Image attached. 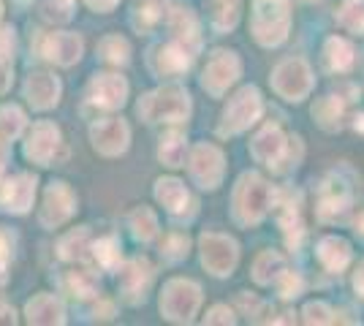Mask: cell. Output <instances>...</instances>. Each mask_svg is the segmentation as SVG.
I'll return each instance as SVG.
<instances>
[{
    "instance_id": "cell-1",
    "label": "cell",
    "mask_w": 364,
    "mask_h": 326,
    "mask_svg": "<svg viewBox=\"0 0 364 326\" xmlns=\"http://www.w3.org/2000/svg\"><path fill=\"white\" fill-rule=\"evenodd\" d=\"M250 156L272 171H286L296 166V161L302 158V144L296 136L294 139L286 136L280 125H267L256 139L250 141Z\"/></svg>"
},
{
    "instance_id": "cell-2",
    "label": "cell",
    "mask_w": 364,
    "mask_h": 326,
    "mask_svg": "<svg viewBox=\"0 0 364 326\" xmlns=\"http://www.w3.org/2000/svg\"><path fill=\"white\" fill-rule=\"evenodd\" d=\"M139 117L144 123H182L191 114V95L180 85H164L152 93L141 95L136 104Z\"/></svg>"
},
{
    "instance_id": "cell-3",
    "label": "cell",
    "mask_w": 364,
    "mask_h": 326,
    "mask_svg": "<svg viewBox=\"0 0 364 326\" xmlns=\"http://www.w3.org/2000/svg\"><path fill=\"white\" fill-rule=\"evenodd\" d=\"M250 31L261 47H280L291 31V0H253Z\"/></svg>"
},
{
    "instance_id": "cell-4",
    "label": "cell",
    "mask_w": 364,
    "mask_h": 326,
    "mask_svg": "<svg viewBox=\"0 0 364 326\" xmlns=\"http://www.w3.org/2000/svg\"><path fill=\"white\" fill-rule=\"evenodd\" d=\"M272 202V188L267 185L258 174H242L237 188H234V217L242 226H256L269 212Z\"/></svg>"
},
{
    "instance_id": "cell-5",
    "label": "cell",
    "mask_w": 364,
    "mask_h": 326,
    "mask_svg": "<svg viewBox=\"0 0 364 326\" xmlns=\"http://www.w3.org/2000/svg\"><path fill=\"white\" fill-rule=\"evenodd\" d=\"M198 305H201V288H198L193 280L174 278L164 286L161 313H164V318L171 321V324H188V321H193V315L198 313Z\"/></svg>"
},
{
    "instance_id": "cell-6",
    "label": "cell",
    "mask_w": 364,
    "mask_h": 326,
    "mask_svg": "<svg viewBox=\"0 0 364 326\" xmlns=\"http://www.w3.org/2000/svg\"><path fill=\"white\" fill-rule=\"evenodd\" d=\"M264 112V101H261V93L256 87H242L240 93L228 101L226 112L220 117V125H218V134L220 136H237L247 131L250 125L256 123Z\"/></svg>"
},
{
    "instance_id": "cell-7",
    "label": "cell",
    "mask_w": 364,
    "mask_h": 326,
    "mask_svg": "<svg viewBox=\"0 0 364 326\" xmlns=\"http://www.w3.org/2000/svg\"><path fill=\"white\" fill-rule=\"evenodd\" d=\"M272 87L280 98L299 104L313 90V71L302 58H289L272 71Z\"/></svg>"
},
{
    "instance_id": "cell-8",
    "label": "cell",
    "mask_w": 364,
    "mask_h": 326,
    "mask_svg": "<svg viewBox=\"0 0 364 326\" xmlns=\"http://www.w3.org/2000/svg\"><path fill=\"white\" fill-rule=\"evenodd\" d=\"M188 171L193 177V183L204 190H218L220 183H223V174H226V158L223 153L215 147V144H207L201 141L191 150V158H188Z\"/></svg>"
},
{
    "instance_id": "cell-9",
    "label": "cell",
    "mask_w": 364,
    "mask_h": 326,
    "mask_svg": "<svg viewBox=\"0 0 364 326\" xmlns=\"http://www.w3.org/2000/svg\"><path fill=\"white\" fill-rule=\"evenodd\" d=\"M198 250H201V264L204 269L215 275V278H228L237 266V259H240V250H237V242L226 237V234H204L198 239Z\"/></svg>"
},
{
    "instance_id": "cell-10",
    "label": "cell",
    "mask_w": 364,
    "mask_h": 326,
    "mask_svg": "<svg viewBox=\"0 0 364 326\" xmlns=\"http://www.w3.org/2000/svg\"><path fill=\"white\" fill-rule=\"evenodd\" d=\"M65 156L63 150V136L60 128L49 120H41L31 128L28 141H25V158L38 163V166H52Z\"/></svg>"
},
{
    "instance_id": "cell-11",
    "label": "cell",
    "mask_w": 364,
    "mask_h": 326,
    "mask_svg": "<svg viewBox=\"0 0 364 326\" xmlns=\"http://www.w3.org/2000/svg\"><path fill=\"white\" fill-rule=\"evenodd\" d=\"M240 74H242L240 58L234 52H228V49H218L207 60V68L201 74V87L210 95H215V98H220L240 79Z\"/></svg>"
},
{
    "instance_id": "cell-12",
    "label": "cell",
    "mask_w": 364,
    "mask_h": 326,
    "mask_svg": "<svg viewBox=\"0 0 364 326\" xmlns=\"http://www.w3.org/2000/svg\"><path fill=\"white\" fill-rule=\"evenodd\" d=\"M82 38L76 33H41L36 38V52L49 63L58 65H74L82 58Z\"/></svg>"
},
{
    "instance_id": "cell-13",
    "label": "cell",
    "mask_w": 364,
    "mask_h": 326,
    "mask_svg": "<svg viewBox=\"0 0 364 326\" xmlns=\"http://www.w3.org/2000/svg\"><path fill=\"white\" fill-rule=\"evenodd\" d=\"M90 141L101 156H122L128 150V141H131V128L120 117H107V120H98L90 125Z\"/></svg>"
},
{
    "instance_id": "cell-14",
    "label": "cell",
    "mask_w": 364,
    "mask_h": 326,
    "mask_svg": "<svg viewBox=\"0 0 364 326\" xmlns=\"http://www.w3.org/2000/svg\"><path fill=\"white\" fill-rule=\"evenodd\" d=\"M76 212V196L68 183H52L46 188L44 207L38 212V223L44 229H58Z\"/></svg>"
},
{
    "instance_id": "cell-15",
    "label": "cell",
    "mask_w": 364,
    "mask_h": 326,
    "mask_svg": "<svg viewBox=\"0 0 364 326\" xmlns=\"http://www.w3.org/2000/svg\"><path fill=\"white\" fill-rule=\"evenodd\" d=\"M191 47H185L182 41H171V44H158L150 49L147 63H150V71L155 77H180L191 68Z\"/></svg>"
},
{
    "instance_id": "cell-16",
    "label": "cell",
    "mask_w": 364,
    "mask_h": 326,
    "mask_svg": "<svg viewBox=\"0 0 364 326\" xmlns=\"http://www.w3.org/2000/svg\"><path fill=\"white\" fill-rule=\"evenodd\" d=\"M87 104L98 109H120L128 98V82L120 74H95L87 82Z\"/></svg>"
},
{
    "instance_id": "cell-17",
    "label": "cell",
    "mask_w": 364,
    "mask_h": 326,
    "mask_svg": "<svg viewBox=\"0 0 364 326\" xmlns=\"http://www.w3.org/2000/svg\"><path fill=\"white\" fill-rule=\"evenodd\" d=\"M117 283H120V294L125 305H139V302H144L147 288H150V283H152L150 261H147V259H131V261L120 269Z\"/></svg>"
},
{
    "instance_id": "cell-18",
    "label": "cell",
    "mask_w": 364,
    "mask_h": 326,
    "mask_svg": "<svg viewBox=\"0 0 364 326\" xmlns=\"http://www.w3.org/2000/svg\"><path fill=\"white\" fill-rule=\"evenodd\" d=\"M36 199V177L31 174H14L0 183V210L25 215Z\"/></svg>"
},
{
    "instance_id": "cell-19",
    "label": "cell",
    "mask_w": 364,
    "mask_h": 326,
    "mask_svg": "<svg viewBox=\"0 0 364 326\" xmlns=\"http://www.w3.org/2000/svg\"><path fill=\"white\" fill-rule=\"evenodd\" d=\"M60 90V79L55 77V74H49V71H33L31 77L25 79V98L38 112L58 107Z\"/></svg>"
},
{
    "instance_id": "cell-20",
    "label": "cell",
    "mask_w": 364,
    "mask_h": 326,
    "mask_svg": "<svg viewBox=\"0 0 364 326\" xmlns=\"http://www.w3.org/2000/svg\"><path fill=\"white\" fill-rule=\"evenodd\" d=\"M155 199L166 207L168 215L174 217H191L196 212V202H193L191 190L182 185L180 180H174V177H166V180L155 183Z\"/></svg>"
},
{
    "instance_id": "cell-21",
    "label": "cell",
    "mask_w": 364,
    "mask_h": 326,
    "mask_svg": "<svg viewBox=\"0 0 364 326\" xmlns=\"http://www.w3.org/2000/svg\"><path fill=\"white\" fill-rule=\"evenodd\" d=\"M350 204V188L337 177H326L323 185L318 190V217L321 220H334L346 212V207Z\"/></svg>"
},
{
    "instance_id": "cell-22",
    "label": "cell",
    "mask_w": 364,
    "mask_h": 326,
    "mask_svg": "<svg viewBox=\"0 0 364 326\" xmlns=\"http://www.w3.org/2000/svg\"><path fill=\"white\" fill-rule=\"evenodd\" d=\"M168 31L174 33V41H182L185 47H196L198 44V22L191 9H185L182 3H168L166 11Z\"/></svg>"
},
{
    "instance_id": "cell-23",
    "label": "cell",
    "mask_w": 364,
    "mask_h": 326,
    "mask_svg": "<svg viewBox=\"0 0 364 326\" xmlns=\"http://www.w3.org/2000/svg\"><path fill=\"white\" fill-rule=\"evenodd\" d=\"M25 315H28V324H63L65 321L63 302L55 294L33 296L25 308Z\"/></svg>"
},
{
    "instance_id": "cell-24",
    "label": "cell",
    "mask_w": 364,
    "mask_h": 326,
    "mask_svg": "<svg viewBox=\"0 0 364 326\" xmlns=\"http://www.w3.org/2000/svg\"><path fill=\"white\" fill-rule=\"evenodd\" d=\"M318 261L329 272H343L350 264V245L343 237H323L318 242Z\"/></svg>"
},
{
    "instance_id": "cell-25",
    "label": "cell",
    "mask_w": 364,
    "mask_h": 326,
    "mask_svg": "<svg viewBox=\"0 0 364 326\" xmlns=\"http://www.w3.org/2000/svg\"><path fill=\"white\" fill-rule=\"evenodd\" d=\"M207 11H210V22H213L215 31L228 33L240 22L242 0H207Z\"/></svg>"
},
{
    "instance_id": "cell-26",
    "label": "cell",
    "mask_w": 364,
    "mask_h": 326,
    "mask_svg": "<svg viewBox=\"0 0 364 326\" xmlns=\"http://www.w3.org/2000/svg\"><path fill=\"white\" fill-rule=\"evenodd\" d=\"M343 114H346V107L337 95H323L313 104V120L323 131H340L343 128Z\"/></svg>"
},
{
    "instance_id": "cell-27",
    "label": "cell",
    "mask_w": 364,
    "mask_h": 326,
    "mask_svg": "<svg viewBox=\"0 0 364 326\" xmlns=\"http://www.w3.org/2000/svg\"><path fill=\"white\" fill-rule=\"evenodd\" d=\"M185 150H188L185 134H180V131H168L166 136H161L158 158H161V163L168 166V169H180V166H185Z\"/></svg>"
},
{
    "instance_id": "cell-28",
    "label": "cell",
    "mask_w": 364,
    "mask_h": 326,
    "mask_svg": "<svg viewBox=\"0 0 364 326\" xmlns=\"http://www.w3.org/2000/svg\"><path fill=\"white\" fill-rule=\"evenodd\" d=\"M164 19V6L158 0H134L131 6V25L139 33H150Z\"/></svg>"
},
{
    "instance_id": "cell-29",
    "label": "cell",
    "mask_w": 364,
    "mask_h": 326,
    "mask_svg": "<svg viewBox=\"0 0 364 326\" xmlns=\"http://www.w3.org/2000/svg\"><path fill=\"white\" fill-rule=\"evenodd\" d=\"M283 272H286V259L280 253H274V250H264L256 259V264H253V278L261 286H272Z\"/></svg>"
},
{
    "instance_id": "cell-30",
    "label": "cell",
    "mask_w": 364,
    "mask_h": 326,
    "mask_svg": "<svg viewBox=\"0 0 364 326\" xmlns=\"http://www.w3.org/2000/svg\"><path fill=\"white\" fill-rule=\"evenodd\" d=\"M125 223H128V229H131L136 242H150L152 237L158 234V217H155V212H152L150 207H136V210H131Z\"/></svg>"
},
{
    "instance_id": "cell-31",
    "label": "cell",
    "mask_w": 364,
    "mask_h": 326,
    "mask_svg": "<svg viewBox=\"0 0 364 326\" xmlns=\"http://www.w3.org/2000/svg\"><path fill=\"white\" fill-rule=\"evenodd\" d=\"M87 250H92L90 234L87 229H76V232L65 234L58 245V256L63 261H82L87 256Z\"/></svg>"
},
{
    "instance_id": "cell-32",
    "label": "cell",
    "mask_w": 364,
    "mask_h": 326,
    "mask_svg": "<svg viewBox=\"0 0 364 326\" xmlns=\"http://www.w3.org/2000/svg\"><path fill=\"white\" fill-rule=\"evenodd\" d=\"M63 288L71 296H76V299H90L98 291V278L92 275L90 269H71L63 278Z\"/></svg>"
},
{
    "instance_id": "cell-33",
    "label": "cell",
    "mask_w": 364,
    "mask_h": 326,
    "mask_svg": "<svg viewBox=\"0 0 364 326\" xmlns=\"http://www.w3.org/2000/svg\"><path fill=\"white\" fill-rule=\"evenodd\" d=\"M323 55H326L329 68H332V71H340V74L348 71L350 65H353V47H350L346 38H340V36H332V38L326 41Z\"/></svg>"
},
{
    "instance_id": "cell-34",
    "label": "cell",
    "mask_w": 364,
    "mask_h": 326,
    "mask_svg": "<svg viewBox=\"0 0 364 326\" xmlns=\"http://www.w3.org/2000/svg\"><path fill=\"white\" fill-rule=\"evenodd\" d=\"M98 58L112 63V65H125V63L131 60V47H128V41L120 38V36H107L98 44Z\"/></svg>"
},
{
    "instance_id": "cell-35",
    "label": "cell",
    "mask_w": 364,
    "mask_h": 326,
    "mask_svg": "<svg viewBox=\"0 0 364 326\" xmlns=\"http://www.w3.org/2000/svg\"><path fill=\"white\" fill-rule=\"evenodd\" d=\"M92 259L104 269H117L120 266V242L114 237H104L98 242H92Z\"/></svg>"
},
{
    "instance_id": "cell-36",
    "label": "cell",
    "mask_w": 364,
    "mask_h": 326,
    "mask_svg": "<svg viewBox=\"0 0 364 326\" xmlns=\"http://www.w3.org/2000/svg\"><path fill=\"white\" fill-rule=\"evenodd\" d=\"M188 248H191L188 234L171 232V234H166L164 242H161V256H164V261H168V264H177L182 259H188Z\"/></svg>"
},
{
    "instance_id": "cell-37",
    "label": "cell",
    "mask_w": 364,
    "mask_h": 326,
    "mask_svg": "<svg viewBox=\"0 0 364 326\" xmlns=\"http://www.w3.org/2000/svg\"><path fill=\"white\" fill-rule=\"evenodd\" d=\"M25 131V114L19 107H0V136L6 141L16 139Z\"/></svg>"
},
{
    "instance_id": "cell-38",
    "label": "cell",
    "mask_w": 364,
    "mask_h": 326,
    "mask_svg": "<svg viewBox=\"0 0 364 326\" xmlns=\"http://www.w3.org/2000/svg\"><path fill=\"white\" fill-rule=\"evenodd\" d=\"M340 25L350 33H364V0H346L340 9Z\"/></svg>"
},
{
    "instance_id": "cell-39",
    "label": "cell",
    "mask_w": 364,
    "mask_h": 326,
    "mask_svg": "<svg viewBox=\"0 0 364 326\" xmlns=\"http://www.w3.org/2000/svg\"><path fill=\"white\" fill-rule=\"evenodd\" d=\"M41 16H44L46 22L63 25V22H68L74 16V0H44Z\"/></svg>"
},
{
    "instance_id": "cell-40",
    "label": "cell",
    "mask_w": 364,
    "mask_h": 326,
    "mask_svg": "<svg viewBox=\"0 0 364 326\" xmlns=\"http://www.w3.org/2000/svg\"><path fill=\"white\" fill-rule=\"evenodd\" d=\"M274 286H277V294L283 296V299H294V296L302 294L304 283H302V278H299L296 272H289V269H286L280 278L274 280Z\"/></svg>"
},
{
    "instance_id": "cell-41",
    "label": "cell",
    "mask_w": 364,
    "mask_h": 326,
    "mask_svg": "<svg viewBox=\"0 0 364 326\" xmlns=\"http://www.w3.org/2000/svg\"><path fill=\"white\" fill-rule=\"evenodd\" d=\"M280 229L286 232L289 242H294V237L299 234V210L294 202H286L283 210H280Z\"/></svg>"
},
{
    "instance_id": "cell-42",
    "label": "cell",
    "mask_w": 364,
    "mask_h": 326,
    "mask_svg": "<svg viewBox=\"0 0 364 326\" xmlns=\"http://www.w3.org/2000/svg\"><path fill=\"white\" fill-rule=\"evenodd\" d=\"M11 259H14V234L6 232L3 226H0V280L6 275V269L11 264Z\"/></svg>"
},
{
    "instance_id": "cell-43",
    "label": "cell",
    "mask_w": 364,
    "mask_h": 326,
    "mask_svg": "<svg viewBox=\"0 0 364 326\" xmlns=\"http://www.w3.org/2000/svg\"><path fill=\"white\" fill-rule=\"evenodd\" d=\"M304 324H332V310L323 302H310L304 308Z\"/></svg>"
},
{
    "instance_id": "cell-44",
    "label": "cell",
    "mask_w": 364,
    "mask_h": 326,
    "mask_svg": "<svg viewBox=\"0 0 364 326\" xmlns=\"http://www.w3.org/2000/svg\"><path fill=\"white\" fill-rule=\"evenodd\" d=\"M16 49V36L11 28H0V60H11Z\"/></svg>"
},
{
    "instance_id": "cell-45",
    "label": "cell",
    "mask_w": 364,
    "mask_h": 326,
    "mask_svg": "<svg viewBox=\"0 0 364 326\" xmlns=\"http://www.w3.org/2000/svg\"><path fill=\"white\" fill-rule=\"evenodd\" d=\"M237 318H234V313L228 310L226 305H215L213 310L207 313V318H204V324H234Z\"/></svg>"
},
{
    "instance_id": "cell-46",
    "label": "cell",
    "mask_w": 364,
    "mask_h": 326,
    "mask_svg": "<svg viewBox=\"0 0 364 326\" xmlns=\"http://www.w3.org/2000/svg\"><path fill=\"white\" fill-rule=\"evenodd\" d=\"M14 82V71H11V60H0V95L6 93Z\"/></svg>"
},
{
    "instance_id": "cell-47",
    "label": "cell",
    "mask_w": 364,
    "mask_h": 326,
    "mask_svg": "<svg viewBox=\"0 0 364 326\" xmlns=\"http://www.w3.org/2000/svg\"><path fill=\"white\" fill-rule=\"evenodd\" d=\"M90 9H95V11H101V14H107V11H112L120 0H85Z\"/></svg>"
},
{
    "instance_id": "cell-48",
    "label": "cell",
    "mask_w": 364,
    "mask_h": 326,
    "mask_svg": "<svg viewBox=\"0 0 364 326\" xmlns=\"http://www.w3.org/2000/svg\"><path fill=\"white\" fill-rule=\"evenodd\" d=\"M353 288H356V294H359V299L364 302V261L359 264V269H356V275H353Z\"/></svg>"
},
{
    "instance_id": "cell-49",
    "label": "cell",
    "mask_w": 364,
    "mask_h": 326,
    "mask_svg": "<svg viewBox=\"0 0 364 326\" xmlns=\"http://www.w3.org/2000/svg\"><path fill=\"white\" fill-rule=\"evenodd\" d=\"M353 229H356V234L364 239V204L356 210V215H353Z\"/></svg>"
},
{
    "instance_id": "cell-50",
    "label": "cell",
    "mask_w": 364,
    "mask_h": 326,
    "mask_svg": "<svg viewBox=\"0 0 364 326\" xmlns=\"http://www.w3.org/2000/svg\"><path fill=\"white\" fill-rule=\"evenodd\" d=\"M14 321H16L14 310L9 305H0V324H14Z\"/></svg>"
},
{
    "instance_id": "cell-51",
    "label": "cell",
    "mask_w": 364,
    "mask_h": 326,
    "mask_svg": "<svg viewBox=\"0 0 364 326\" xmlns=\"http://www.w3.org/2000/svg\"><path fill=\"white\" fill-rule=\"evenodd\" d=\"M6 156H9V150H6V139L0 136V166L6 163Z\"/></svg>"
},
{
    "instance_id": "cell-52",
    "label": "cell",
    "mask_w": 364,
    "mask_h": 326,
    "mask_svg": "<svg viewBox=\"0 0 364 326\" xmlns=\"http://www.w3.org/2000/svg\"><path fill=\"white\" fill-rule=\"evenodd\" d=\"M356 131H364V114L362 117H356Z\"/></svg>"
},
{
    "instance_id": "cell-53",
    "label": "cell",
    "mask_w": 364,
    "mask_h": 326,
    "mask_svg": "<svg viewBox=\"0 0 364 326\" xmlns=\"http://www.w3.org/2000/svg\"><path fill=\"white\" fill-rule=\"evenodd\" d=\"M16 3H31V0H16Z\"/></svg>"
},
{
    "instance_id": "cell-54",
    "label": "cell",
    "mask_w": 364,
    "mask_h": 326,
    "mask_svg": "<svg viewBox=\"0 0 364 326\" xmlns=\"http://www.w3.org/2000/svg\"><path fill=\"white\" fill-rule=\"evenodd\" d=\"M0 16H3V3H0Z\"/></svg>"
}]
</instances>
